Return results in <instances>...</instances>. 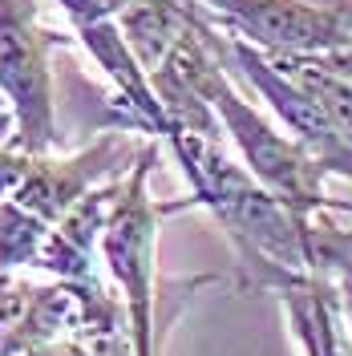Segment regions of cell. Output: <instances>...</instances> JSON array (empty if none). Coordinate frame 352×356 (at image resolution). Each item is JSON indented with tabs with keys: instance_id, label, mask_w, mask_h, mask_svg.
<instances>
[{
	"instance_id": "cell-1",
	"label": "cell",
	"mask_w": 352,
	"mask_h": 356,
	"mask_svg": "<svg viewBox=\"0 0 352 356\" xmlns=\"http://www.w3.org/2000/svg\"><path fill=\"white\" fill-rule=\"evenodd\" d=\"M166 146L175 150L191 182L186 202H162V215L182 207H202L223 227L251 291H280L287 280L316 271L312 264V215L291 211L259 178L219 146L215 134L175 126Z\"/></svg>"
},
{
	"instance_id": "cell-2",
	"label": "cell",
	"mask_w": 352,
	"mask_h": 356,
	"mask_svg": "<svg viewBox=\"0 0 352 356\" xmlns=\"http://www.w3.org/2000/svg\"><path fill=\"white\" fill-rule=\"evenodd\" d=\"M154 166H158V146L150 142V150L138 158V166L122 178L110 222L102 231V259H106L113 284L122 291L134 356H158V348H162V324H158L162 288H158V271H154L162 202L150 199V170Z\"/></svg>"
},
{
	"instance_id": "cell-3",
	"label": "cell",
	"mask_w": 352,
	"mask_h": 356,
	"mask_svg": "<svg viewBox=\"0 0 352 356\" xmlns=\"http://www.w3.org/2000/svg\"><path fill=\"white\" fill-rule=\"evenodd\" d=\"M118 328H126V308L102 280L33 284L17 271H0V356H21L61 336H106Z\"/></svg>"
},
{
	"instance_id": "cell-4",
	"label": "cell",
	"mask_w": 352,
	"mask_h": 356,
	"mask_svg": "<svg viewBox=\"0 0 352 356\" xmlns=\"http://www.w3.org/2000/svg\"><path fill=\"white\" fill-rule=\"evenodd\" d=\"M53 33L41 24L37 0H0V93L13 110V150L53 154L57 110H53Z\"/></svg>"
},
{
	"instance_id": "cell-5",
	"label": "cell",
	"mask_w": 352,
	"mask_h": 356,
	"mask_svg": "<svg viewBox=\"0 0 352 356\" xmlns=\"http://www.w3.org/2000/svg\"><path fill=\"white\" fill-rule=\"evenodd\" d=\"M223 44H227V61L259 89V97L271 106V113L284 122V130L291 134L328 175H340V178L352 182V142L344 138V130L332 122V113L324 110L291 73H284V69L275 65L267 49L251 44L247 37H239V33L223 37Z\"/></svg>"
},
{
	"instance_id": "cell-6",
	"label": "cell",
	"mask_w": 352,
	"mask_h": 356,
	"mask_svg": "<svg viewBox=\"0 0 352 356\" xmlns=\"http://www.w3.org/2000/svg\"><path fill=\"white\" fill-rule=\"evenodd\" d=\"M146 150H150V142L130 138V130H110V134H102L93 146L77 150V154H65V158L33 154L29 175L4 199L21 202L24 211L41 215L45 222H57L69 207H77L86 199L89 191L126 178Z\"/></svg>"
},
{
	"instance_id": "cell-7",
	"label": "cell",
	"mask_w": 352,
	"mask_h": 356,
	"mask_svg": "<svg viewBox=\"0 0 352 356\" xmlns=\"http://www.w3.org/2000/svg\"><path fill=\"white\" fill-rule=\"evenodd\" d=\"M231 33L267 53H328L352 29L324 0H202Z\"/></svg>"
},
{
	"instance_id": "cell-8",
	"label": "cell",
	"mask_w": 352,
	"mask_h": 356,
	"mask_svg": "<svg viewBox=\"0 0 352 356\" xmlns=\"http://www.w3.org/2000/svg\"><path fill=\"white\" fill-rule=\"evenodd\" d=\"M77 37L86 44V53L97 61V69L106 73L118 89V102H122V130H138V134H158L162 142L170 138L175 122L158 97L154 81L146 65L138 61L134 44L126 41L118 17L110 21H93V24H77Z\"/></svg>"
},
{
	"instance_id": "cell-9",
	"label": "cell",
	"mask_w": 352,
	"mask_h": 356,
	"mask_svg": "<svg viewBox=\"0 0 352 356\" xmlns=\"http://www.w3.org/2000/svg\"><path fill=\"white\" fill-rule=\"evenodd\" d=\"M304 356H352V328L328 275L308 271L275 291Z\"/></svg>"
},
{
	"instance_id": "cell-10",
	"label": "cell",
	"mask_w": 352,
	"mask_h": 356,
	"mask_svg": "<svg viewBox=\"0 0 352 356\" xmlns=\"http://www.w3.org/2000/svg\"><path fill=\"white\" fill-rule=\"evenodd\" d=\"M271 61L308 89L312 97L332 113V122L344 130V138L352 142V77L332 69L320 53H271Z\"/></svg>"
},
{
	"instance_id": "cell-11",
	"label": "cell",
	"mask_w": 352,
	"mask_h": 356,
	"mask_svg": "<svg viewBox=\"0 0 352 356\" xmlns=\"http://www.w3.org/2000/svg\"><path fill=\"white\" fill-rule=\"evenodd\" d=\"M49 235H53V222L24 211L21 202L0 199V271H21V267L41 271Z\"/></svg>"
},
{
	"instance_id": "cell-12",
	"label": "cell",
	"mask_w": 352,
	"mask_h": 356,
	"mask_svg": "<svg viewBox=\"0 0 352 356\" xmlns=\"http://www.w3.org/2000/svg\"><path fill=\"white\" fill-rule=\"evenodd\" d=\"M312 264L320 275L332 280L352 328V227H336L332 211L312 215Z\"/></svg>"
},
{
	"instance_id": "cell-13",
	"label": "cell",
	"mask_w": 352,
	"mask_h": 356,
	"mask_svg": "<svg viewBox=\"0 0 352 356\" xmlns=\"http://www.w3.org/2000/svg\"><path fill=\"white\" fill-rule=\"evenodd\" d=\"M21 356H134V340L130 328H118L106 336H61V340L33 344Z\"/></svg>"
},
{
	"instance_id": "cell-14",
	"label": "cell",
	"mask_w": 352,
	"mask_h": 356,
	"mask_svg": "<svg viewBox=\"0 0 352 356\" xmlns=\"http://www.w3.org/2000/svg\"><path fill=\"white\" fill-rule=\"evenodd\" d=\"M65 8V17L77 24H93V21H110V17H122L134 0H57Z\"/></svg>"
},
{
	"instance_id": "cell-15",
	"label": "cell",
	"mask_w": 352,
	"mask_h": 356,
	"mask_svg": "<svg viewBox=\"0 0 352 356\" xmlns=\"http://www.w3.org/2000/svg\"><path fill=\"white\" fill-rule=\"evenodd\" d=\"M29 166H33V154L13 150V146H0V199L21 186V178L29 175Z\"/></svg>"
},
{
	"instance_id": "cell-16",
	"label": "cell",
	"mask_w": 352,
	"mask_h": 356,
	"mask_svg": "<svg viewBox=\"0 0 352 356\" xmlns=\"http://www.w3.org/2000/svg\"><path fill=\"white\" fill-rule=\"evenodd\" d=\"M324 4H328L332 13H336V17H340V21L352 29V0H324Z\"/></svg>"
}]
</instances>
